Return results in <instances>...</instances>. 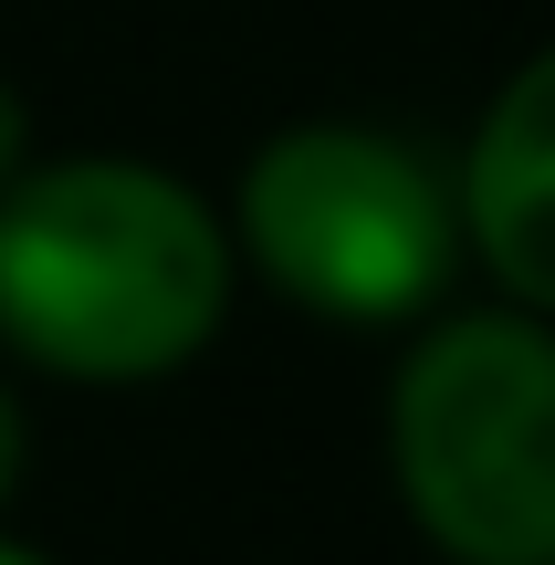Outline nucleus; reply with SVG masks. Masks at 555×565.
I'll return each instance as SVG.
<instances>
[{
    "label": "nucleus",
    "instance_id": "obj_4",
    "mask_svg": "<svg viewBox=\"0 0 555 565\" xmlns=\"http://www.w3.org/2000/svg\"><path fill=\"white\" fill-rule=\"evenodd\" d=\"M451 189H461V252L503 282V303L555 324V42L493 84Z\"/></svg>",
    "mask_w": 555,
    "mask_h": 565
},
{
    "label": "nucleus",
    "instance_id": "obj_6",
    "mask_svg": "<svg viewBox=\"0 0 555 565\" xmlns=\"http://www.w3.org/2000/svg\"><path fill=\"white\" fill-rule=\"evenodd\" d=\"M21 158H32V105L0 84V189H11V168H21Z\"/></svg>",
    "mask_w": 555,
    "mask_h": 565
},
{
    "label": "nucleus",
    "instance_id": "obj_3",
    "mask_svg": "<svg viewBox=\"0 0 555 565\" xmlns=\"http://www.w3.org/2000/svg\"><path fill=\"white\" fill-rule=\"evenodd\" d=\"M388 482L440 565H555V324L419 315L388 377Z\"/></svg>",
    "mask_w": 555,
    "mask_h": 565
},
{
    "label": "nucleus",
    "instance_id": "obj_5",
    "mask_svg": "<svg viewBox=\"0 0 555 565\" xmlns=\"http://www.w3.org/2000/svg\"><path fill=\"white\" fill-rule=\"evenodd\" d=\"M21 461H32V429H21V398L0 387V503L21 492Z\"/></svg>",
    "mask_w": 555,
    "mask_h": 565
},
{
    "label": "nucleus",
    "instance_id": "obj_2",
    "mask_svg": "<svg viewBox=\"0 0 555 565\" xmlns=\"http://www.w3.org/2000/svg\"><path fill=\"white\" fill-rule=\"evenodd\" d=\"M242 273L314 324H419L461 282V189L430 147L356 116L273 126L221 200Z\"/></svg>",
    "mask_w": 555,
    "mask_h": 565
},
{
    "label": "nucleus",
    "instance_id": "obj_7",
    "mask_svg": "<svg viewBox=\"0 0 555 565\" xmlns=\"http://www.w3.org/2000/svg\"><path fill=\"white\" fill-rule=\"evenodd\" d=\"M0 565H53L42 545H21V534H0Z\"/></svg>",
    "mask_w": 555,
    "mask_h": 565
},
{
    "label": "nucleus",
    "instance_id": "obj_1",
    "mask_svg": "<svg viewBox=\"0 0 555 565\" xmlns=\"http://www.w3.org/2000/svg\"><path fill=\"white\" fill-rule=\"evenodd\" d=\"M242 303L221 200L158 158L74 147L0 189V345L63 387H158L210 356Z\"/></svg>",
    "mask_w": 555,
    "mask_h": 565
}]
</instances>
